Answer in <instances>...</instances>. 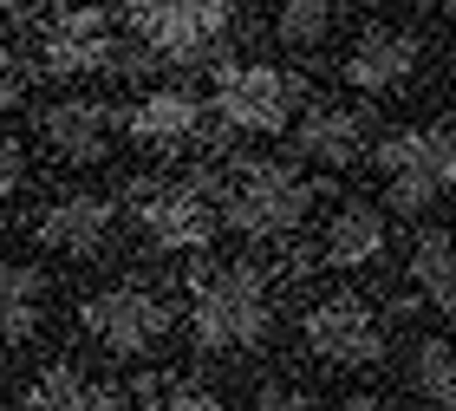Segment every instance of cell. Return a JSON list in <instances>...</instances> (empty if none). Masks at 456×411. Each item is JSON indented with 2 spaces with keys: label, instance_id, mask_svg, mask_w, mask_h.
Wrapping results in <instances>:
<instances>
[{
  "label": "cell",
  "instance_id": "cell-1",
  "mask_svg": "<svg viewBox=\"0 0 456 411\" xmlns=\"http://www.w3.org/2000/svg\"><path fill=\"white\" fill-rule=\"evenodd\" d=\"M281 281L261 261H216L190 281V333L202 353H248L274 333Z\"/></svg>",
  "mask_w": 456,
  "mask_h": 411
},
{
  "label": "cell",
  "instance_id": "cell-2",
  "mask_svg": "<svg viewBox=\"0 0 456 411\" xmlns=\"http://www.w3.org/2000/svg\"><path fill=\"white\" fill-rule=\"evenodd\" d=\"M314 202H320V190L294 163H274V157H248L228 177H216V210L248 242H287L314 216Z\"/></svg>",
  "mask_w": 456,
  "mask_h": 411
},
{
  "label": "cell",
  "instance_id": "cell-3",
  "mask_svg": "<svg viewBox=\"0 0 456 411\" xmlns=\"http://www.w3.org/2000/svg\"><path fill=\"white\" fill-rule=\"evenodd\" d=\"M235 27V0H131V39L143 59L190 72L209 66Z\"/></svg>",
  "mask_w": 456,
  "mask_h": 411
},
{
  "label": "cell",
  "instance_id": "cell-4",
  "mask_svg": "<svg viewBox=\"0 0 456 411\" xmlns=\"http://www.w3.org/2000/svg\"><path fill=\"white\" fill-rule=\"evenodd\" d=\"M78 326H86V340L105 346V353H151V346L170 340L176 300L163 294V287H151V281H118V287L86 294Z\"/></svg>",
  "mask_w": 456,
  "mask_h": 411
},
{
  "label": "cell",
  "instance_id": "cell-5",
  "mask_svg": "<svg viewBox=\"0 0 456 411\" xmlns=\"http://www.w3.org/2000/svg\"><path fill=\"white\" fill-rule=\"evenodd\" d=\"M371 163L385 170L391 183V210L418 216L430 210V202L450 196V177H456V144H450V125H411V131H391L379 151H371Z\"/></svg>",
  "mask_w": 456,
  "mask_h": 411
},
{
  "label": "cell",
  "instance_id": "cell-6",
  "mask_svg": "<svg viewBox=\"0 0 456 411\" xmlns=\"http://www.w3.org/2000/svg\"><path fill=\"white\" fill-rule=\"evenodd\" d=\"M216 177L196 170V177H176V183H131V216L151 249H170V255H190V249H209V229H216Z\"/></svg>",
  "mask_w": 456,
  "mask_h": 411
},
{
  "label": "cell",
  "instance_id": "cell-7",
  "mask_svg": "<svg viewBox=\"0 0 456 411\" xmlns=\"http://www.w3.org/2000/svg\"><path fill=\"white\" fill-rule=\"evenodd\" d=\"M216 118L228 131L274 137L294 118V78L281 66H261V59H228V66H216Z\"/></svg>",
  "mask_w": 456,
  "mask_h": 411
},
{
  "label": "cell",
  "instance_id": "cell-8",
  "mask_svg": "<svg viewBox=\"0 0 456 411\" xmlns=\"http://www.w3.org/2000/svg\"><path fill=\"white\" fill-rule=\"evenodd\" d=\"M300 340L326 366H379L385 359V314L365 294H320L306 307Z\"/></svg>",
  "mask_w": 456,
  "mask_h": 411
},
{
  "label": "cell",
  "instance_id": "cell-9",
  "mask_svg": "<svg viewBox=\"0 0 456 411\" xmlns=\"http://www.w3.org/2000/svg\"><path fill=\"white\" fill-rule=\"evenodd\" d=\"M118 59V27L105 7H53L39 20V66L59 78L78 72H105Z\"/></svg>",
  "mask_w": 456,
  "mask_h": 411
},
{
  "label": "cell",
  "instance_id": "cell-10",
  "mask_svg": "<svg viewBox=\"0 0 456 411\" xmlns=\"http://www.w3.org/2000/svg\"><path fill=\"white\" fill-rule=\"evenodd\" d=\"M424 66V39L411 33V27H359V39H352V53H346V86L352 92H365V98H391V92H404L411 78H418Z\"/></svg>",
  "mask_w": 456,
  "mask_h": 411
},
{
  "label": "cell",
  "instance_id": "cell-11",
  "mask_svg": "<svg viewBox=\"0 0 456 411\" xmlns=\"http://www.w3.org/2000/svg\"><path fill=\"white\" fill-rule=\"evenodd\" d=\"M111 229H118V202L105 190H59L33 216L39 249H59V255H98L111 242Z\"/></svg>",
  "mask_w": 456,
  "mask_h": 411
},
{
  "label": "cell",
  "instance_id": "cell-12",
  "mask_svg": "<svg viewBox=\"0 0 456 411\" xmlns=\"http://www.w3.org/2000/svg\"><path fill=\"white\" fill-rule=\"evenodd\" d=\"M111 131H118V118L105 98H59V105L39 111V137H46V151L59 163H98L111 151Z\"/></svg>",
  "mask_w": 456,
  "mask_h": 411
},
{
  "label": "cell",
  "instance_id": "cell-13",
  "mask_svg": "<svg viewBox=\"0 0 456 411\" xmlns=\"http://www.w3.org/2000/svg\"><path fill=\"white\" fill-rule=\"evenodd\" d=\"M124 131H131L143 151H183V144L202 137V98L190 86H151L131 105Z\"/></svg>",
  "mask_w": 456,
  "mask_h": 411
},
{
  "label": "cell",
  "instance_id": "cell-14",
  "mask_svg": "<svg viewBox=\"0 0 456 411\" xmlns=\"http://www.w3.org/2000/svg\"><path fill=\"white\" fill-rule=\"evenodd\" d=\"M294 151L314 157V163H333V170H346V163L365 157V118L352 105H333V98H320V105L300 111L294 125Z\"/></svg>",
  "mask_w": 456,
  "mask_h": 411
},
{
  "label": "cell",
  "instance_id": "cell-15",
  "mask_svg": "<svg viewBox=\"0 0 456 411\" xmlns=\"http://www.w3.org/2000/svg\"><path fill=\"white\" fill-rule=\"evenodd\" d=\"M124 405V392L111 379H98V373H86V366H46L33 385H27V399H20V411H118Z\"/></svg>",
  "mask_w": 456,
  "mask_h": 411
},
{
  "label": "cell",
  "instance_id": "cell-16",
  "mask_svg": "<svg viewBox=\"0 0 456 411\" xmlns=\"http://www.w3.org/2000/svg\"><path fill=\"white\" fill-rule=\"evenodd\" d=\"M385 210H371V202H346V210L326 222L320 235V255L326 268H371V261L385 255Z\"/></svg>",
  "mask_w": 456,
  "mask_h": 411
},
{
  "label": "cell",
  "instance_id": "cell-17",
  "mask_svg": "<svg viewBox=\"0 0 456 411\" xmlns=\"http://www.w3.org/2000/svg\"><path fill=\"white\" fill-rule=\"evenodd\" d=\"M46 300L53 287L39 268L27 261H0V346H20L39 333V320H46Z\"/></svg>",
  "mask_w": 456,
  "mask_h": 411
},
{
  "label": "cell",
  "instance_id": "cell-18",
  "mask_svg": "<svg viewBox=\"0 0 456 411\" xmlns=\"http://www.w3.org/2000/svg\"><path fill=\"white\" fill-rule=\"evenodd\" d=\"M404 287H411V294H418L424 307L450 314V294H456L450 229H418V235H411V255H404Z\"/></svg>",
  "mask_w": 456,
  "mask_h": 411
},
{
  "label": "cell",
  "instance_id": "cell-19",
  "mask_svg": "<svg viewBox=\"0 0 456 411\" xmlns=\"http://www.w3.org/2000/svg\"><path fill=\"white\" fill-rule=\"evenodd\" d=\"M404 385H411L430 411H450V399H456V366H450V340H444V333H424L418 346H411Z\"/></svg>",
  "mask_w": 456,
  "mask_h": 411
},
{
  "label": "cell",
  "instance_id": "cell-20",
  "mask_svg": "<svg viewBox=\"0 0 456 411\" xmlns=\"http://www.w3.org/2000/svg\"><path fill=\"white\" fill-rule=\"evenodd\" d=\"M274 39L294 46V53H320L326 39H333V0H281Z\"/></svg>",
  "mask_w": 456,
  "mask_h": 411
},
{
  "label": "cell",
  "instance_id": "cell-21",
  "mask_svg": "<svg viewBox=\"0 0 456 411\" xmlns=\"http://www.w3.org/2000/svg\"><path fill=\"white\" fill-rule=\"evenodd\" d=\"M151 411H222V399L209 392V385H196V379H176V385H163V392H157V385H151Z\"/></svg>",
  "mask_w": 456,
  "mask_h": 411
},
{
  "label": "cell",
  "instance_id": "cell-22",
  "mask_svg": "<svg viewBox=\"0 0 456 411\" xmlns=\"http://www.w3.org/2000/svg\"><path fill=\"white\" fill-rule=\"evenodd\" d=\"M255 411H314V392H300V385H287V379H261Z\"/></svg>",
  "mask_w": 456,
  "mask_h": 411
},
{
  "label": "cell",
  "instance_id": "cell-23",
  "mask_svg": "<svg viewBox=\"0 0 456 411\" xmlns=\"http://www.w3.org/2000/svg\"><path fill=\"white\" fill-rule=\"evenodd\" d=\"M27 190V151H20L13 137H0V210Z\"/></svg>",
  "mask_w": 456,
  "mask_h": 411
},
{
  "label": "cell",
  "instance_id": "cell-24",
  "mask_svg": "<svg viewBox=\"0 0 456 411\" xmlns=\"http://www.w3.org/2000/svg\"><path fill=\"white\" fill-rule=\"evenodd\" d=\"M20 92H27V66H20V53L0 39V111L20 105Z\"/></svg>",
  "mask_w": 456,
  "mask_h": 411
},
{
  "label": "cell",
  "instance_id": "cell-25",
  "mask_svg": "<svg viewBox=\"0 0 456 411\" xmlns=\"http://www.w3.org/2000/svg\"><path fill=\"white\" fill-rule=\"evenodd\" d=\"M333 411H398V405H391L385 392H352V399H339Z\"/></svg>",
  "mask_w": 456,
  "mask_h": 411
},
{
  "label": "cell",
  "instance_id": "cell-26",
  "mask_svg": "<svg viewBox=\"0 0 456 411\" xmlns=\"http://www.w3.org/2000/svg\"><path fill=\"white\" fill-rule=\"evenodd\" d=\"M418 13H450V0H411Z\"/></svg>",
  "mask_w": 456,
  "mask_h": 411
},
{
  "label": "cell",
  "instance_id": "cell-27",
  "mask_svg": "<svg viewBox=\"0 0 456 411\" xmlns=\"http://www.w3.org/2000/svg\"><path fill=\"white\" fill-rule=\"evenodd\" d=\"M7 7H27V0H7Z\"/></svg>",
  "mask_w": 456,
  "mask_h": 411
}]
</instances>
